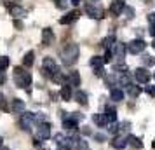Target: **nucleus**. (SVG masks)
<instances>
[{
  "label": "nucleus",
  "mask_w": 155,
  "mask_h": 150,
  "mask_svg": "<svg viewBox=\"0 0 155 150\" xmlns=\"http://www.w3.org/2000/svg\"><path fill=\"white\" fill-rule=\"evenodd\" d=\"M78 54H80V49H78L77 44H68L63 51H61V59L66 66L73 65L78 59Z\"/></svg>",
  "instance_id": "nucleus-1"
},
{
  "label": "nucleus",
  "mask_w": 155,
  "mask_h": 150,
  "mask_svg": "<svg viewBox=\"0 0 155 150\" xmlns=\"http://www.w3.org/2000/svg\"><path fill=\"white\" fill-rule=\"evenodd\" d=\"M14 75H16V84H18V87L28 89L30 84H31V75H30L28 72H23L21 68H16Z\"/></svg>",
  "instance_id": "nucleus-2"
},
{
  "label": "nucleus",
  "mask_w": 155,
  "mask_h": 150,
  "mask_svg": "<svg viewBox=\"0 0 155 150\" xmlns=\"http://www.w3.org/2000/svg\"><path fill=\"white\" fill-rule=\"evenodd\" d=\"M42 68H44V73L45 75H49V77H56V75H59V68H58V65L56 61L52 59V58H44V61H42Z\"/></svg>",
  "instance_id": "nucleus-3"
},
{
  "label": "nucleus",
  "mask_w": 155,
  "mask_h": 150,
  "mask_svg": "<svg viewBox=\"0 0 155 150\" xmlns=\"http://www.w3.org/2000/svg\"><path fill=\"white\" fill-rule=\"evenodd\" d=\"M147 49V42L143 40V38H134L133 42L127 44V51L131 52V54H140L143 51Z\"/></svg>",
  "instance_id": "nucleus-4"
},
{
  "label": "nucleus",
  "mask_w": 155,
  "mask_h": 150,
  "mask_svg": "<svg viewBox=\"0 0 155 150\" xmlns=\"http://www.w3.org/2000/svg\"><path fill=\"white\" fill-rule=\"evenodd\" d=\"M134 79L138 80L140 84H147V82H150V79H152V73H150L147 68H136V70H134Z\"/></svg>",
  "instance_id": "nucleus-5"
},
{
  "label": "nucleus",
  "mask_w": 155,
  "mask_h": 150,
  "mask_svg": "<svg viewBox=\"0 0 155 150\" xmlns=\"http://www.w3.org/2000/svg\"><path fill=\"white\" fill-rule=\"evenodd\" d=\"M33 122H37L35 121V114H31V112H25V114L21 115V129L30 131L31 126H33Z\"/></svg>",
  "instance_id": "nucleus-6"
},
{
  "label": "nucleus",
  "mask_w": 155,
  "mask_h": 150,
  "mask_svg": "<svg viewBox=\"0 0 155 150\" xmlns=\"http://www.w3.org/2000/svg\"><path fill=\"white\" fill-rule=\"evenodd\" d=\"M37 138L38 140H49L51 138V126L47 122L38 124V128H37Z\"/></svg>",
  "instance_id": "nucleus-7"
},
{
  "label": "nucleus",
  "mask_w": 155,
  "mask_h": 150,
  "mask_svg": "<svg viewBox=\"0 0 155 150\" xmlns=\"http://www.w3.org/2000/svg\"><path fill=\"white\" fill-rule=\"evenodd\" d=\"M85 14L92 18V19H99V18H103V11L98 7V5H92V4H85Z\"/></svg>",
  "instance_id": "nucleus-8"
},
{
  "label": "nucleus",
  "mask_w": 155,
  "mask_h": 150,
  "mask_svg": "<svg viewBox=\"0 0 155 150\" xmlns=\"http://www.w3.org/2000/svg\"><path fill=\"white\" fill-rule=\"evenodd\" d=\"M124 9H126V4H124L122 0H115L112 5H110V14L117 18V16L124 14Z\"/></svg>",
  "instance_id": "nucleus-9"
},
{
  "label": "nucleus",
  "mask_w": 155,
  "mask_h": 150,
  "mask_svg": "<svg viewBox=\"0 0 155 150\" xmlns=\"http://www.w3.org/2000/svg\"><path fill=\"white\" fill-rule=\"evenodd\" d=\"M9 12H11V16H14V18H25L26 16V11L21 5H18V4H11L9 5Z\"/></svg>",
  "instance_id": "nucleus-10"
},
{
  "label": "nucleus",
  "mask_w": 155,
  "mask_h": 150,
  "mask_svg": "<svg viewBox=\"0 0 155 150\" xmlns=\"http://www.w3.org/2000/svg\"><path fill=\"white\" fill-rule=\"evenodd\" d=\"M112 147L113 148H117V150H122V148H126L127 145H129V142H127V138H124V136H115L112 142Z\"/></svg>",
  "instance_id": "nucleus-11"
},
{
  "label": "nucleus",
  "mask_w": 155,
  "mask_h": 150,
  "mask_svg": "<svg viewBox=\"0 0 155 150\" xmlns=\"http://www.w3.org/2000/svg\"><path fill=\"white\" fill-rule=\"evenodd\" d=\"M11 108L14 114H25V101L19 100V98H14L12 103H11Z\"/></svg>",
  "instance_id": "nucleus-12"
},
{
  "label": "nucleus",
  "mask_w": 155,
  "mask_h": 150,
  "mask_svg": "<svg viewBox=\"0 0 155 150\" xmlns=\"http://www.w3.org/2000/svg\"><path fill=\"white\" fill-rule=\"evenodd\" d=\"M112 51H113V54H115V58H117V59H124V58H126L127 47L124 45V44H115Z\"/></svg>",
  "instance_id": "nucleus-13"
},
{
  "label": "nucleus",
  "mask_w": 155,
  "mask_h": 150,
  "mask_svg": "<svg viewBox=\"0 0 155 150\" xmlns=\"http://www.w3.org/2000/svg\"><path fill=\"white\" fill-rule=\"evenodd\" d=\"M54 40V33H52V30L51 28H44L42 30V44L44 45H51Z\"/></svg>",
  "instance_id": "nucleus-14"
},
{
  "label": "nucleus",
  "mask_w": 155,
  "mask_h": 150,
  "mask_svg": "<svg viewBox=\"0 0 155 150\" xmlns=\"http://www.w3.org/2000/svg\"><path fill=\"white\" fill-rule=\"evenodd\" d=\"M77 18H78V11H71V12H68L64 18H61L59 23H61V25H70V23H73Z\"/></svg>",
  "instance_id": "nucleus-15"
},
{
  "label": "nucleus",
  "mask_w": 155,
  "mask_h": 150,
  "mask_svg": "<svg viewBox=\"0 0 155 150\" xmlns=\"http://www.w3.org/2000/svg\"><path fill=\"white\" fill-rule=\"evenodd\" d=\"M68 86H80V73L78 72H70V75H68Z\"/></svg>",
  "instance_id": "nucleus-16"
},
{
  "label": "nucleus",
  "mask_w": 155,
  "mask_h": 150,
  "mask_svg": "<svg viewBox=\"0 0 155 150\" xmlns=\"http://www.w3.org/2000/svg\"><path fill=\"white\" fill-rule=\"evenodd\" d=\"M59 96H61V100L70 101V98H71V86L64 84V86L61 87V91H59Z\"/></svg>",
  "instance_id": "nucleus-17"
},
{
  "label": "nucleus",
  "mask_w": 155,
  "mask_h": 150,
  "mask_svg": "<svg viewBox=\"0 0 155 150\" xmlns=\"http://www.w3.org/2000/svg\"><path fill=\"white\" fill-rule=\"evenodd\" d=\"M92 121H94V124L96 126H99V128H105L106 126V117H105V114H94L92 115Z\"/></svg>",
  "instance_id": "nucleus-18"
},
{
  "label": "nucleus",
  "mask_w": 155,
  "mask_h": 150,
  "mask_svg": "<svg viewBox=\"0 0 155 150\" xmlns=\"http://www.w3.org/2000/svg\"><path fill=\"white\" fill-rule=\"evenodd\" d=\"M105 117H106V121H108V122H115V121H117V110H115L113 107H106Z\"/></svg>",
  "instance_id": "nucleus-19"
},
{
  "label": "nucleus",
  "mask_w": 155,
  "mask_h": 150,
  "mask_svg": "<svg viewBox=\"0 0 155 150\" xmlns=\"http://www.w3.org/2000/svg\"><path fill=\"white\" fill-rule=\"evenodd\" d=\"M110 100L112 101H122L124 100V91H122V89H112V91H110Z\"/></svg>",
  "instance_id": "nucleus-20"
},
{
  "label": "nucleus",
  "mask_w": 155,
  "mask_h": 150,
  "mask_svg": "<svg viewBox=\"0 0 155 150\" xmlns=\"http://www.w3.org/2000/svg\"><path fill=\"white\" fill-rule=\"evenodd\" d=\"M33 61H35V52H33V51H28V52L25 54V58H23V65H25V66H31Z\"/></svg>",
  "instance_id": "nucleus-21"
},
{
  "label": "nucleus",
  "mask_w": 155,
  "mask_h": 150,
  "mask_svg": "<svg viewBox=\"0 0 155 150\" xmlns=\"http://www.w3.org/2000/svg\"><path fill=\"white\" fill-rule=\"evenodd\" d=\"M127 94H129L131 98H138V96L141 94V87L140 86H133V84H131V86L127 87Z\"/></svg>",
  "instance_id": "nucleus-22"
},
{
  "label": "nucleus",
  "mask_w": 155,
  "mask_h": 150,
  "mask_svg": "<svg viewBox=\"0 0 155 150\" xmlns=\"http://www.w3.org/2000/svg\"><path fill=\"white\" fill-rule=\"evenodd\" d=\"M103 47L105 49H113V45H115V37L113 35H108L106 38H103Z\"/></svg>",
  "instance_id": "nucleus-23"
},
{
  "label": "nucleus",
  "mask_w": 155,
  "mask_h": 150,
  "mask_svg": "<svg viewBox=\"0 0 155 150\" xmlns=\"http://www.w3.org/2000/svg\"><path fill=\"white\" fill-rule=\"evenodd\" d=\"M127 142H129V145L134 147V148H143L141 140H140V138H136V136H129V138H127Z\"/></svg>",
  "instance_id": "nucleus-24"
},
{
  "label": "nucleus",
  "mask_w": 155,
  "mask_h": 150,
  "mask_svg": "<svg viewBox=\"0 0 155 150\" xmlns=\"http://www.w3.org/2000/svg\"><path fill=\"white\" fill-rule=\"evenodd\" d=\"M75 100H77V103H80V105H87V94H85L84 91H77V93H75Z\"/></svg>",
  "instance_id": "nucleus-25"
},
{
  "label": "nucleus",
  "mask_w": 155,
  "mask_h": 150,
  "mask_svg": "<svg viewBox=\"0 0 155 150\" xmlns=\"http://www.w3.org/2000/svg\"><path fill=\"white\" fill-rule=\"evenodd\" d=\"M103 63H105V59H103V58H99V56L91 58V66H92V68H101Z\"/></svg>",
  "instance_id": "nucleus-26"
},
{
  "label": "nucleus",
  "mask_w": 155,
  "mask_h": 150,
  "mask_svg": "<svg viewBox=\"0 0 155 150\" xmlns=\"http://www.w3.org/2000/svg\"><path fill=\"white\" fill-rule=\"evenodd\" d=\"M11 65V59L7 56H0V72H4Z\"/></svg>",
  "instance_id": "nucleus-27"
},
{
  "label": "nucleus",
  "mask_w": 155,
  "mask_h": 150,
  "mask_svg": "<svg viewBox=\"0 0 155 150\" xmlns=\"http://www.w3.org/2000/svg\"><path fill=\"white\" fill-rule=\"evenodd\" d=\"M119 82H120V86H126V87H129L131 86V79H129V75H122V77H120L119 79Z\"/></svg>",
  "instance_id": "nucleus-28"
},
{
  "label": "nucleus",
  "mask_w": 155,
  "mask_h": 150,
  "mask_svg": "<svg viewBox=\"0 0 155 150\" xmlns=\"http://www.w3.org/2000/svg\"><path fill=\"white\" fill-rule=\"evenodd\" d=\"M124 14H126V19H133V18H134V9L129 7V5H126V9H124Z\"/></svg>",
  "instance_id": "nucleus-29"
},
{
  "label": "nucleus",
  "mask_w": 155,
  "mask_h": 150,
  "mask_svg": "<svg viewBox=\"0 0 155 150\" xmlns=\"http://www.w3.org/2000/svg\"><path fill=\"white\" fill-rule=\"evenodd\" d=\"M56 7L58 9H68V2H66V0H56Z\"/></svg>",
  "instance_id": "nucleus-30"
},
{
  "label": "nucleus",
  "mask_w": 155,
  "mask_h": 150,
  "mask_svg": "<svg viewBox=\"0 0 155 150\" xmlns=\"http://www.w3.org/2000/svg\"><path fill=\"white\" fill-rule=\"evenodd\" d=\"M110 133H113V135H115V133H119V124H117V122H112V126H110Z\"/></svg>",
  "instance_id": "nucleus-31"
},
{
  "label": "nucleus",
  "mask_w": 155,
  "mask_h": 150,
  "mask_svg": "<svg viewBox=\"0 0 155 150\" xmlns=\"http://www.w3.org/2000/svg\"><path fill=\"white\" fill-rule=\"evenodd\" d=\"M0 108H2V110H7V103H5L4 94H0Z\"/></svg>",
  "instance_id": "nucleus-32"
},
{
  "label": "nucleus",
  "mask_w": 155,
  "mask_h": 150,
  "mask_svg": "<svg viewBox=\"0 0 155 150\" xmlns=\"http://www.w3.org/2000/svg\"><path fill=\"white\" fill-rule=\"evenodd\" d=\"M94 75H98V77H103V75H105V70H103V66H101V68H94Z\"/></svg>",
  "instance_id": "nucleus-33"
},
{
  "label": "nucleus",
  "mask_w": 155,
  "mask_h": 150,
  "mask_svg": "<svg viewBox=\"0 0 155 150\" xmlns=\"http://www.w3.org/2000/svg\"><path fill=\"white\" fill-rule=\"evenodd\" d=\"M120 129H122V131H129V129H131V122H122V124H120Z\"/></svg>",
  "instance_id": "nucleus-34"
},
{
  "label": "nucleus",
  "mask_w": 155,
  "mask_h": 150,
  "mask_svg": "<svg viewBox=\"0 0 155 150\" xmlns=\"http://www.w3.org/2000/svg\"><path fill=\"white\" fill-rule=\"evenodd\" d=\"M147 93L148 96H155V86H147Z\"/></svg>",
  "instance_id": "nucleus-35"
},
{
  "label": "nucleus",
  "mask_w": 155,
  "mask_h": 150,
  "mask_svg": "<svg viewBox=\"0 0 155 150\" xmlns=\"http://www.w3.org/2000/svg\"><path fill=\"white\" fill-rule=\"evenodd\" d=\"M94 138H96V142H105L106 138H105V135H101V133H96V135H94Z\"/></svg>",
  "instance_id": "nucleus-36"
},
{
  "label": "nucleus",
  "mask_w": 155,
  "mask_h": 150,
  "mask_svg": "<svg viewBox=\"0 0 155 150\" xmlns=\"http://www.w3.org/2000/svg\"><path fill=\"white\" fill-rule=\"evenodd\" d=\"M148 21H150V25H155V11L148 14Z\"/></svg>",
  "instance_id": "nucleus-37"
},
{
  "label": "nucleus",
  "mask_w": 155,
  "mask_h": 150,
  "mask_svg": "<svg viewBox=\"0 0 155 150\" xmlns=\"http://www.w3.org/2000/svg\"><path fill=\"white\" fill-rule=\"evenodd\" d=\"M145 63H147V65H153L155 59H153L152 56H145Z\"/></svg>",
  "instance_id": "nucleus-38"
},
{
  "label": "nucleus",
  "mask_w": 155,
  "mask_h": 150,
  "mask_svg": "<svg viewBox=\"0 0 155 150\" xmlns=\"http://www.w3.org/2000/svg\"><path fill=\"white\" fill-rule=\"evenodd\" d=\"M148 33L152 37H155V25H150V30H148Z\"/></svg>",
  "instance_id": "nucleus-39"
},
{
  "label": "nucleus",
  "mask_w": 155,
  "mask_h": 150,
  "mask_svg": "<svg viewBox=\"0 0 155 150\" xmlns=\"http://www.w3.org/2000/svg\"><path fill=\"white\" fill-rule=\"evenodd\" d=\"M5 82V75H4V72H0V86Z\"/></svg>",
  "instance_id": "nucleus-40"
},
{
  "label": "nucleus",
  "mask_w": 155,
  "mask_h": 150,
  "mask_svg": "<svg viewBox=\"0 0 155 150\" xmlns=\"http://www.w3.org/2000/svg\"><path fill=\"white\" fill-rule=\"evenodd\" d=\"M82 133H84V135H91V129L89 128H82Z\"/></svg>",
  "instance_id": "nucleus-41"
},
{
  "label": "nucleus",
  "mask_w": 155,
  "mask_h": 150,
  "mask_svg": "<svg viewBox=\"0 0 155 150\" xmlns=\"http://www.w3.org/2000/svg\"><path fill=\"white\" fill-rule=\"evenodd\" d=\"M80 2H82V0H71V4H73V5H78Z\"/></svg>",
  "instance_id": "nucleus-42"
},
{
  "label": "nucleus",
  "mask_w": 155,
  "mask_h": 150,
  "mask_svg": "<svg viewBox=\"0 0 155 150\" xmlns=\"http://www.w3.org/2000/svg\"><path fill=\"white\" fill-rule=\"evenodd\" d=\"M58 150H70V148H68V147H59Z\"/></svg>",
  "instance_id": "nucleus-43"
},
{
  "label": "nucleus",
  "mask_w": 155,
  "mask_h": 150,
  "mask_svg": "<svg viewBox=\"0 0 155 150\" xmlns=\"http://www.w3.org/2000/svg\"><path fill=\"white\" fill-rule=\"evenodd\" d=\"M152 148H155V140H153V142H152Z\"/></svg>",
  "instance_id": "nucleus-44"
},
{
  "label": "nucleus",
  "mask_w": 155,
  "mask_h": 150,
  "mask_svg": "<svg viewBox=\"0 0 155 150\" xmlns=\"http://www.w3.org/2000/svg\"><path fill=\"white\" fill-rule=\"evenodd\" d=\"M2 142H4V140H2V136H0V147H2Z\"/></svg>",
  "instance_id": "nucleus-45"
},
{
  "label": "nucleus",
  "mask_w": 155,
  "mask_h": 150,
  "mask_svg": "<svg viewBox=\"0 0 155 150\" xmlns=\"http://www.w3.org/2000/svg\"><path fill=\"white\" fill-rule=\"evenodd\" d=\"M152 45H153V49H155V38H153V44H152Z\"/></svg>",
  "instance_id": "nucleus-46"
},
{
  "label": "nucleus",
  "mask_w": 155,
  "mask_h": 150,
  "mask_svg": "<svg viewBox=\"0 0 155 150\" xmlns=\"http://www.w3.org/2000/svg\"><path fill=\"white\" fill-rule=\"evenodd\" d=\"M153 80H155V72H153Z\"/></svg>",
  "instance_id": "nucleus-47"
},
{
  "label": "nucleus",
  "mask_w": 155,
  "mask_h": 150,
  "mask_svg": "<svg viewBox=\"0 0 155 150\" xmlns=\"http://www.w3.org/2000/svg\"><path fill=\"white\" fill-rule=\"evenodd\" d=\"M2 150H9V148H2Z\"/></svg>",
  "instance_id": "nucleus-48"
}]
</instances>
